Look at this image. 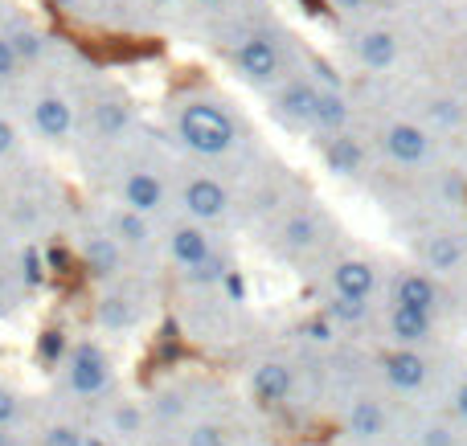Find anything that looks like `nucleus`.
I'll list each match as a JSON object with an SVG mask.
<instances>
[{
  "instance_id": "obj_1",
  "label": "nucleus",
  "mask_w": 467,
  "mask_h": 446,
  "mask_svg": "<svg viewBox=\"0 0 467 446\" xmlns=\"http://www.w3.org/2000/svg\"><path fill=\"white\" fill-rule=\"evenodd\" d=\"M177 139L197 156H226L238 144V123L213 98H185L177 106Z\"/></svg>"
},
{
  "instance_id": "obj_28",
  "label": "nucleus",
  "mask_w": 467,
  "mask_h": 446,
  "mask_svg": "<svg viewBox=\"0 0 467 446\" xmlns=\"http://www.w3.org/2000/svg\"><path fill=\"white\" fill-rule=\"evenodd\" d=\"M5 37L13 41V49H16V57H21V62H37V57L46 54V41H41V33L29 29V25H16V29L5 33Z\"/></svg>"
},
{
  "instance_id": "obj_45",
  "label": "nucleus",
  "mask_w": 467,
  "mask_h": 446,
  "mask_svg": "<svg viewBox=\"0 0 467 446\" xmlns=\"http://www.w3.org/2000/svg\"><path fill=\"white\" fill-rule=\"evenodd\" d=\"M202 5H226V0H202Z\"/></svg>"
},
{
  "instance_id": "obj_6",
  "label": "nucleus",
  "mask_w": 467,
  "mask_h": 446,
  "mask_svg": "<svg viewBox=\"0 0 467 446\" xmlns=\"http://www.w3.org/2000/svg\"><path fill=\"white\" fill-rule=\"evenodd\" d=\"M381 377H386V385L398 393H419L431 377V365L419 349H394L381 357Z\"/></svg>"
},
{
  "instance_id": "obj_16",
  "label": "nucleus",
  "mask_w": 467,
  "mask_h": 446,
  "mask_svg": "<svg viewBox=\"0 0 467 446\" xmlns=\"http://www.w3.org/2000/svg\"><path fill=\"white\" fill-rule=\"evenodd\" d=\"M169 254H172V262H177L181 270L202 267V262L213 254L210 234H205L202 226H177L172 229V238H169Z\"/></svg>"
},
{
  "instance_id": "obj_15",
  "label": "nucleus",
  "mask_w": 467,
  "mask_h": 446,
  "mask_svg": "<svg viewBox=\"0 0 467 446\" xmlns=\"http://www.w3.org/2000/svg\"><path fill=\"white\" fill-rule=\"evenodd\" d=\"M394 303H398V308H414V311H427V316H435V311H439V287H435V279L422 275V270H406V275H398Z\"/></svg>"
},
{
  "instance_id": "obj_12",
  "label": "nucleus",
  "mask_w": 467,
  "mask_h": 446,
  "mask_svg": "<svg viewBox=\"0 0 467 446\" xmlns=\"http://www.w3.org/2000/svg\"><path fill=\"white\" fill-rule=\"evenodd\" d=\"M332 291L345 295V299H361L369 303L373 291H378V270L365 258H345L332 267Z\"/></svg>"
},
{
  "instance_id": "obj_34",
  "label": "nucleus",
  "mask_w": 467,
  "mask_h": 446,
  "mask_svg": "<svg viewBox=\"0 0 467 446\" xmlns=\"http://www.w3.org/2000/svg\"><path fill=\"white\" fill-rule=\"evenodd\" d=\"M16 418H21V393L0 385V431H13Z\"/></svg>"
},
{
  "instance_id": "obj_31",
  "label": "nucleus",
  "mask_w": 467,
  "mask_h": 446,
  "mask_svg": "<svg viewBox=\"0 0 467 446\" xmlns=\"http://www.w3.org/2000/svg\"><path fill=\"white\" fill-rule=\"evenodd\" d=\"M37 446H87V434H82L78 426H70V422H54V426L41 431Z\"/></svg>"
},
{
  "instance_id": "obj_36",
  "label": "nucleus",
  "mask_w": 467,
  "mask_h": 446,
  "mask_svg": "<svg viewBox=\"0 0 467 446\" xmlns=\"http://www.w3.org/2000/svg\"><path fill=\"white\" fill-rule=\"evenodd\" d=\"M304 336H307L312 344H328V340H332V319H328V316H312V319L304 324Z\"/></svg>"
},
{
  "instance_id": "obj_11",
  "label": "nucleus",
  "mask_w": 467,
  "mask_h": 446,
  "mask_svg": "<svg viewBox=\"0 0 467 446\" xmlns=\"http://www.w3.org/2000/svg\"><path fill=\"white\" fill-rule=\"evenodd\" d=\"M389 340L398 344V349H422V344H431V336H435V316H427V311H414V308H389Z\"/></svg>"
},
{
  "instance_id": "obj_14",
  "label": "nucleus",
  "mask_w": 467,
  "mask_h": 446,
  "mask_svg": "<svg viewBox=\"0 0 467 446\" xmlns=\"http://www.w3.org/2000/svg\"><path fill=\"white\" fill-rule=\"evenodd\" d=\"M82 262H87V270L95 279H115L123 267V246L111 234H103V229H90L82 238Z\"/></svg>"
},
{
  "instance_id": "obj_27",
  "label": "nucleus",
  "mask_w": 467,
  "mask_h": 446,
  "mask_svg": "<svg viewBox=\"0 0 467 446\" xmlns=\"http://www.w3.org/2000/svg\"><path fill=\"white\" fill-rule=\"evenodd\" d=\"M324 316H328L332 324H361V319L369 316V303H361V299H345V295H332L328 308H324Z\"/></svg>"
},
{
  "instance_id": "obj_25",
  "label": "nucleus",
  "mask_w": 467,
  "mask_h": 446,
  "mask_svg": "<svg viewBox=\"0 0 467 446\" xmlns=\"http://www.w3.org/2000/svg\"><path fill=\"white\" fill-rule=\"evenodd\" d=\"M99 319H103V328H111V332H123V328H131L140 319V308L128 295H111V299L99 303Z\"/></svg>"
},
{
  "instance_id": "obj_22",
  "label": "nucleus",
  "mask_w": 467,
  "mask_h": 446,
  "mask_svg": "<svg viewBox=\"0 0 467 446\" xmlns=\"http://www.w3.org/2000/svg\"><path fill=\"white\" fill-rule=\"evenodd\" d=\"M107 234H111L119 246H131V250H144V246L152 242L148 218H140V213H131V209H115L111 213V229H107Z\"/></svg>"
},
{
  "instance_id": "obj_17",
  "label": "nucleus",
  "mask_w": 467,
  "mask_h": 446,
  "mask_svg": "<svg viewBox=\"0 0 467 446\" xmlns=\"http://www.w3.org/2000/svg\"><path fill=\"white\" fill-rule=\"evenodd\" d=\"M357 57L365 70H389L398 62V37L389 29H365L357 37Z\"/></svg>"
},
{
  "instance_id": "obj_9",
  "label": "nucleus",
  "mask_w": 467,
  "mask_h": 446,
  "mask_svg": "<svg viewBox=\"0 0 467 446\" xmlns=\"http://www.w3.org/2000/svg\"><path fill=\"white\" fill-rule=\"evenodd\" d=\"M381 147L398 164H427L431 160V131L419 123H389L381 131Z\"/></svg>"
},
{
  "instance_id": "obj_29",
  "label": "nucleus",
  "mask_w": 467,
  "mask_h": 446,
  "mask_svg": "<svg viewBox=\"0 0 467 446\" xmlns=\"http://www.w3.org/2000/svg\"><path fill=\"white\" fill-rule=\"evenodd\" d=\"M185 410H189L185 393H177V390H164V393H156V398H152V406H148V414H152V418H161V422H177V418H185Z\"/></svg>"
},
{
  "instance_id": "obj_44",
  "label": "nucleus",
  "mask_w": 467,
  "mask_h": 446,
  "mask_svg": "<svg viewBox=\"0 0 467 446\" xmlns=\"http://www.w3.org/2000/svg\"><path fill=\"white\" fill-rule=\"evenodd\" d=\"M54 5H57V8H74V5H78V0H54Z\"/></svg>"
},
{
  "instance_id": "obj_5",
  "label": "nucleus",
  "mask_w": 467,
  "mask_h": 446,
  "mask_svg": "<svg viewBox=\"0 0 467 446\" xmlns=\"http://www.w3.org/2000/svg\"><path fill=\"white\" fill-rule=\"evenodd\" d=\"M181 205H185L189 218L197 221H222L230 209V193L222 180L213 177H193L185 188H181Z\"/></svg>"
},
{
  "instance_id": "obj_7",
  "label": "nucleus",
  "mask_w": 467,
  "mask_h": 446,
  "mask_svg": "<svg viewBox=\"0 0 467 446\" xmlns=\"http://www.w3.org/2000/svg\"><path fill=\"white\" fill-rule=\"evenodd\" d=\"M296 390V369L287 360H258L250 369V393L258 406H283Z\"/></svg>"
},
{
  "instance_id": "obj_38",
  "label": "nucleus",
  "mask_w": 467,
  "mask_h": 446,
  "mask_svg": "<svg viewBox=\"0 0 467 446\" xmlns=\"http://www.w3.org/2000/svg\"><path fill=\"white\" fill-rule=\"evenodd\" d=\"M451 414L460 418V422H467V381L455 385V393H451Z\"/></svg>"
},
{
  "instance_id": "obj_4",
  "label": "nucleus",
  "mask_w": 467,
  "mask_h": 446,
  "mask_svg": "<svg viewBox=\"0 0 467 446\" xmlns=\"http://www.w3.org/2000/svg\"><path fill=\"white\" fill-rule=\"evenodd\" d=\"M316 103H320V86H316L312 78H291L275 90L271 111H275V119L287 123V127H304V123L316 119Z\"/></svg>"
},
{
  "instance_id": "obj_30",
  "label": "nucleus",
  "mask_w": 467,
  "mask_h": 446,
  "mask_svg": "<svg viewBox=\"0 0 467 446\" xmlns=\"http://www.w3.org/2000/svg\"><path fill=\"white\" fill-rule=\"evenodd\" d=\"M226 275H230L226 258H222V254H210V258H205L202 267L185 270V283H193V287H205V283H226Z\"/></svg>"
},
{
  "instance_id": "obj_41",
  "label": "nucleus",
  "mask_w": 467,
  "mask_h": 446,
  "mask_svg": "<svg viewBox=\"0 0 467 446\" xmlns=\"http://www.w3.org/2000/svg\"><path fill=\"white\" fill-rule=\"evenodd\" d=\"M41 352H46V357L62 352V332H46V340H41Z\"/></svg>"
},
{
  "instance_id": "obj_10",
  "label": "nucleus",
  "mask_w": 467,
  "mask_h": 446,
  "mask_svg": "<svg viewBox=\"0 0 467 446\" xmlns=\"http://www.w3.org/2000/svg\"><path fill=\"white\" fill-rule=\"evenodd\" d=\"M33 127H37V136H46V139H66L74 131V106H70V98L66 95H37L33 98Z\"/></svg>"
},
{
  "instance_id": "obj_26",
  "label": "nucleus",
  "mask_w": 467,
  "mask_h": 446,
  "mask_svg": "<svg viewBox=\"0 0 467 446\" xmlns=\"http://www.w3.org/2000/svg\"><path fill=\"white\" fill-rule=\"evenodd\" d=\"M181 442L185 446H234V434L222 422H193Z\"/></svg>"
},
{
  "instance_id": "obj_8",
  "label": "nucleus",
  "mask_w": 467,
  "mask_h": 446,
  "mask_svg": "<svg viewBox=\"0 0 467 446\" xmlns=\"http://www.w3.org/2000/svg\"><path fill=\"white\" fill-rule=\"evenodd\" d=\"M345 434L353 442H381L389 434V410L378 398H353L345 406Z\"/></svg>"
},
{
  "instance_id": "obj_47",
  "label": "nucleus",
  "mask_w": 467,
  "mask_h": 446,
  "mask_svg": "<svg viewBox=\"0 0 467 446\" xmlns=\"http://www.w3.org/2000/svg\"><path fill=\"white\" fill-rule=\"evenodd\" d=\"M164 446H185V442H164Z\"/></svg>"
},
{
  "instance_id": "obj_32",
  "label": "nucleus",
  "mask_w": 467,
  "mask_h": 446,
  "mask_svg": "<svg viewBox=\"0 0 467 446\" xmlns=\"http://www.w3.org/2000/svg\"><path fill=\"white\" fill-rule=\"evenodd\" d=\"M427 119L435 123V127H460V119H463V106L455 103V98H431V106H427Z\"/></svg>"
},
{
  "instance_id": "obj_40",
  "label": "nucleus",
  "mask_w": 467,
  "mask_h": 446,
  "mask_svg": "<svg viewBox=\"0 0 467 446\" xmlns=\"http://www.w3.org/2000/svg\"><path fill=\"white\" fill-rule=\"evenodd\" d=\"M332 8H340V13H369L373 0H332Z\"/></svg>"
},
{
  "instance_id": "obj_39",
  "label": "nucleus",
  "mask_w": 467,
  "mask_h": 446,
  "mask_svg": "<svg viewBox=\"0 0 467 446\" xmlns=\"http://www.w3.org/2000/svg\"><path fill=\"white\" fill-rule=\"evenodd\" d=\"M13 147H16V131H13V123L0 119V156H8Z\"/></svg>"
},
{
  "instance_id": "obj_13",
  "label": "nucleus",
  "mask_w": 467,
  "mask_h": 446,
  "mask_svg": "<svg viewBox=\"0 0 467 446\" xmlns=\"http://www.w3.org/2000/svg\"><path fill=\"white\" fill-rule=\"evenodd\" d=\"M119 201H123V209L148 218V213H156L164 205V180L156 177V172H144V168L131 172V177L119 185Z\"/></svg>"
},
{
  "instance_id": "obj_23",
  "label": "nucleus",
  "mask_w": 467,
  "mask_h": 446,
  "mask_svg": "<svg viewBox=\"0 0 467 446\" xmlns=\"http://www.w3.org/2000/svg\"><path fill=\"white\" fill-rule=\"evenodd\" d=\"M422 254H427V267L431 270L451 275V270H460V262H463V242L455 234H435V238H427Z\"/></svg>"
},
{
  "instance_id": "obj_2",
  "label": "nucleus",
  "mask_w": 467,
  "mask_h": 446,
  "mask_svg": "<svg viewBox=\"0 0 467 446\" xmlns=\"http://www.w3.org/2000/svg\"><path fill=\"white\" fill-rule=\"evenodd\" d=\"M66 381H70V390L87 401L111 393L115 373H111V357L103 352V344H95V340L74 344L70 357H66Z\"/></svg>"
},
{
  "instance_id": "obj_18",
  "label": "nucleus",
  "mask_w": 467,
  "mask_h": 446,
  "mask_svg": "<svg viewBox=\"0 0 467 446\" xmlns=\"http://www.w3.org/2000/svg\"><path fill=\"white\" fill-rule=\"evenodd\" d=\"M348 119H353V106H348L345 90H320V103H316V131H328V136H345Z\"/></svg>"
},
{
  "instance_id": "obj_3",
  "label": "nucleus",
  "mask_w": 467,
  "mask_h": 446,
  "mask_svg": "<svg viewBox=\"0 0 467 446\" xmlns=\"http://www.w3.org/2000/svg\"><path fill=\"white\" fill-rule=\"evenodd\" d=\"M234 66L246 82L254 86H271V82L283 78V49L275 33H246L242 46L234 49Z\"/></svg>"
},
{
  "instance_id": "obj_35",
  "label": "nucleus",
  "mask_w": 467,
  "mask_h": 446,
  "mask_svg": "<svg viewBox=\"0 0 467 446\" xmlns=\"http://www.w3.org/2000/svg\"><path fill=\"white\" fill-rule=\"evenodd\" d=\"M16 70H21V57H16V49H13V41L0 33V82H13L16 78Z\"/></svg>"
},
{
  "instance_id": "obj_24",
  "label": "nucleus",
  "mask_w": 467,
  "mask_h": 446,
  "mask_svg": "<svg viewBox=\"0 0 467 446\" xmlns=\"http://www.w3.org/2000/svg\"><path fill=\"white\" fill-rule=\"evenodd\" d=\"M131 123V106L128 98H103V103H95V131L99 136H123V127Z\"/></svg>"
},
{
  "instance_id": "obj_46",
  "label": "nucleus",
  "mask_w": 467,
  "mask_h": 446,
  "mask_svg": "<svg viewBox=\"0 0 467 446\" xmlns=\"http://www.w3.org/2000/svg\"><path fill=\"white\" fill-rule=\"evenodd\" d=\"M152 5H177V0H152Z\"/></svg>"
},
{
  "instance_id": "obj_43",
  "label": "nucleus",
  "mask_w": 467,
  "mask_h": 446,
  "mask_svg": "<svg viewBox=\"0 0 467 446\" xmlns=\"http://www.w3.org/2000/svg\"><path fill=\"white\" fill-rule=\"evenodd\" d=\"M0 446H16V439H13V431H0Z\"/></svg>"
},
{
  "instance_id": "obj_19",
  "label": "nucleus",
  "mask_w": 467,
  "mask_h": 446,
  "mask_svg": "<svg viewBox=\"0 0 467 446\" xmlns=\"http://www.w3.org/2000/svg\"><path fill=\"white\" fill-rule=\"evenodd\" d=\"M148 410L140 406V401H115L111 410H107V434H111L115 442H123V439H140L144 434V426H148Z\"/></svg>"
},
{
  "instance_id": "obj_21",
  "label": "nucleus",
  "mask_w": 467,
  "mask_h": 446,
  "mask_svg": "<svg viewBox=\"0 0 467 446\" xmlns=\"http://www.w3.org/2000/svg\"><path fill=\"white\" fill-rule=\"evenodd\" d=\"M279 242H283V250H291V254L312 250V246L320 242V221H316L312 213H287L279 226Z\"/></svg>"
},
{
  "instance_id": "obj_42",
  "label": "nucleus",
  "mask_w": 467,
  "mask_h": 446,
  "mask_svg": "<svg viewBox=\"0 0 467 446\" xmlns=\"http://www.w3.org/2000/svg\"><path fill=\"white\" fill-rule=\"evenodd\" d=\"M87 446H111V439H103V434H90Z\"/></svg>"
},
{
  "instance_id": "obj_33",
  "label": "nucleus",
  "mask_w": 467,
  "mask_h": 446,
  "mask_svg": "<svg viewBox=\"0 0 467 446\" xmlns=\"http://www.w3.org/2000/svg\"><path fill=\"white\" fill-rule=\"evenodd\" d=\"M419 446H460V434L451 422H427L419 431Z\"/></svg>"
},
{
  "instance_id": "obj_37",
  "label": "nucleus",
  "mask_w": 467,
  "mask_h": 446,
  "mask_svg": "<svg viewBox=\"0 0 467 446\" xmlns=\"http://www.w3.org/2000/svg\"><path fill=\"white\" fill-rule=\"evenodd\" d=\"M21 270H25V279H29V287H37L41 279H46V267H41V254L37 250H25L21 254Z\"/></svg>"
},
{
  "instance_id": "obj_20",
  "label": "nucleus",
  "mask_w": 467,
  "mask_h": 446,
  "mask_svg": "<svg viewBox=\"0 0 467 446\" xmlns=\"http://www.w3.org/2000/svg\"><path fill=\"white\" fill-rule=\"evenodd\" d=\"M324 164H328V172H337V177H357L365 164V147L357 144L353 136H332L328 144H324Z\"/></svg>"
}]
</instances>
